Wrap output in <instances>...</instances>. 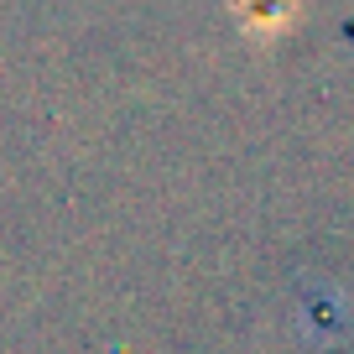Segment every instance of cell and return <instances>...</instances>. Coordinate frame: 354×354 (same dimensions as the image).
I'll list each match as a JSON object with an SVG mask.
<instances>
[{
	"label": "cell",
	"mask_w": 354,
	"mask_h": 354,
	"mask_svg": "<svg viewBox=\"0 0 354 354\" xmlns=\"http://www.w3.org/2000/svg\"><path fill=\"white\" fill-rule=\"evenodd\" d=\"M234 11H240V21L250 26L255 37H277L292 26V0H234Z\"/></svg>",
	"instance_id": "obj_1"
}]
</instances>
